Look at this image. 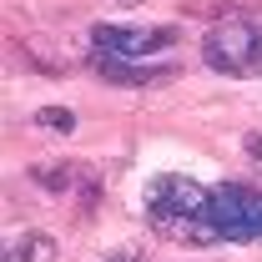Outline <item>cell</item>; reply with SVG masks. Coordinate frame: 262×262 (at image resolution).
Instances as JSON below:
<instances>
[{"mask_svg":"<svg viewBox=\"0 0 262 262\" xmlns=\"http://www.w3.org/2000/svg\"><path fill=\"white\" fill-rule=\"evenodd\" d=\"M207 196H212V187H202V182L182 177V171H162L146 187V217L166 237L207 247V242H217V232L207 222Z\"/></svg>","mask_w":262,"mask_h":262,"instance_id":"cell-1","label":"cell"},{"mask_svg":"<svg viewBox=\"0 0 262 262\" xmlns=\"http://www.w3.org/2000/svg\"><path fill=\"white\" fill-rule=\"evenodd\" d=\"M202 61L217 76H262V20L257 15H227L202 35Z\"/></svg>","mask_w":262,"mask_h":262,"instance_id":"cell-2","label":"cell"},{"mask_svg":"<svg viewBox=\"0 0 262 262\" xmlns=\"http://www.w3.org/2000/svg\"><path fill=\"white\" fill-rule=\"evenodd\" d=\"M207 222L217 242H262V192L242 182H217L207 196Z\"/></svg>","mask_w":262,"mask_h":262,"instance_id":"cell-3","label":"cell"},{"mask_svg":"<svg viewBox=\"0 0 262 262\" xmlns=\"http://www.w3.org/2000/svg\"><path fill=\"white\" fill-rule=\"evenodd\" d=\"M91 46L121 61H151L177 46L171 26H91Z\"/></svg>","mask_w":262,"mask_h":262,"instance_id":"cell-4","label":"cell"},{"mask_svg":"<svg viewBox=\"0 0 262 262\" xmlns=\"http://www.w3.org/2000/svg\"><path fill=\"white\" fill-rule=\"evenodd\" d=\"M91 66H96L101 81H111V86H151V81L171 76V66H136V61H121V56H106V51H96Z\"/></svg>","mask_w":262,"mask_h":262,"instance_id":"cell-5","label":"cell"},{"mask_svg":"<svg viewBox=\"0 0 262 262\" xmlns=\"http://www.w3.org/2000/svg\"><path fill=\"white\" fill-rule=\"evenodd\" d=\"M31 177L40 182V187H51V192H61V196L81 192L86 202L96 196V177H91V166H76V162H56V166H35Z\"/></svg>","mask_w":262,"mask_h":262,"instance_id":"cell-6","label":"cell"},{"mask_svg":"<svg viewBox=\"0 0 262 262\" xmlns=\"http://www.w3.org/2000/svg\"><path fill=\"white\" fill-rule=\"evenodd\" d=\"M10 262H61V242L51 232H26L10 242Z\"/></svg>","mask_w":262,"mask_h":262,"instance_id":"cell-7","label":"cell"},{"mask_svg":"<svg viewBox=\"0 0 262 262\" xmlns=\"http://www.w3.org/2000/svg\"><path fill=\"white\" fill-rule=\"evenodd\" d=\"M35 126H51V131H76V116L66 106H40L35 111Z\"/></svg>","mask_w":262,"mask_h":262,"instance_id":"cell-8","label":"cell"},{"mask_svg":"<svg viewBox=\"0 0 262 262\" xmlns=\"http://www.w3.org/2000/svg\"><path fill=\"white\" fill-rule=\"evenodd\" d=\"M101 262H141V252L136 247H116V252H106Z\"/></svg>","mask_w":262,"mask_h":262,"instance_id":"cell-9","label":"cell"},{"mask_svg":"<svg viewBox=\"0 0 262 262\" xmlns=\"http://www.w3.org/2000/svg\"><path fill=\"white\" fill-rule=\"evenodd\" d=\"M247 151H252V157L262 162V131H247Z\"/></svg>","mask_w":262,"mask_h":262,"instance_id":"cell-10","label":"cell"}]
</instances>
